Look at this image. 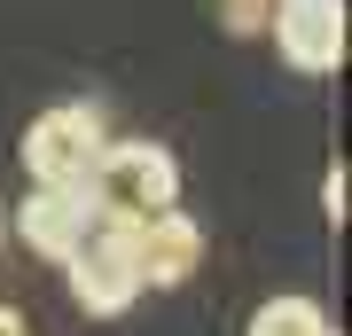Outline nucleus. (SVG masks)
Listing matches in <instances>:
<instances>
[{
	"instance_id": "1",
	"label": "nucleus",
	"mask_w": 352,
	"mask_h": 336,
	"mask_svg": "<svg viewBox=\"0 0 352 336\" xmlns=\"http://www.w3.org/2000/svg\"><path fill=\"white\" fill-rule=\"evenodd\" d=\"M94 219H149L164 203H180V164L164 141H102L94 172H87Z\"/></svg>"
},
{
	"instance_id": "6",
	"label": "nucleus",
	"mask_w": 352,
	"mask_h": 336,
	"mask_svg": "<svg viewBox=\"0 0 352 336\" xmlns=\"http://www.w3.org/2000/svg\"><path fill=\"white\" fill-rule=\"evenodd\" d=\"M87 227H94L87 188H32L24 212H16V235H24V250H32V258H47V266H63L71 250L87 243Z\"/></svg>"
},
{
	"instance_id": "5",
	"label": "nucleus",
	"mask_w": 352,
	"mask_h": 336,
	"mask_svg": "<svg viewBox=\"0 0 352 336\" xmlns=\"http://www.w3.org/2000/svg\"><path fill=\"white\" fill-rule=\"evenodd\" d=\"M133 258H141V289H180L204 266V227L180 203H164V212L133 219Z\"/></svg>"
},
{
	"instance_id": "7",
	"label": "nucleus",
	"mask_w": 352,
	"mask_h": 336,
	"mask_svg": "<svg viewBox=\"0 0 352 336\" xmlns=\"http://www.w3.org/2000/svg\"><path fill=\"white\" fill-rule=\"evenodd\" d=\"M251 336H329V313L314 298H266L251 313Z\"/></svg>"
},
{
	"instance_id": "2",
	"label": "nucleus",
	"mask_w": 352,
	"mask_h": 336,
	"mask_svg": "<svg viewBox=\"0 0 352 336\" xmlns=\"http://www.w3.org/2000/svg\"><path fill=\"white\" fill-rule=\"evenodd\" d=\"M71 274V305L94 313V321H118L141 298V258H133V219H94L87 243L63 258Z\"/></svg>"
},
{
	"instance_id": "8",
	"label": "nucleus",
	"mask_w": 352,
	"mask_h": 336,
	"mask_svg": "<svg viewBox=\"0 0 352 336\" xmlns=\"http://www.w3.org/2000/svg\"><path fill=\"white\" fill-rule=\"evenodd\" d=\"M266 16H274V0H219V24L235 32V39H251V32H266Z\"/></svg>"
},
{
	"instance_id": "10",
	"label": "nucleus",
	"mask_w": 352,
	"mask_h": 336,
	"mask_svg": "<svg viewBox=\"0 0 352 336\" xmlns=\"http://www.w3.org/2000/svg\"><path fill=\"white\" fill-rule=\"evenodd\" d=\"M0 336H32V328H24V313H16V305H0Z\"/></svg>"
},
{
	"instance_id": "12",
	"label": "nucleus",
	"mask_w": 352,
	"mask_h": 336,
	"mask_svg": "<svg viewBox=\"0 0 352 336\" xmlns=\"http://www.w3.org/2000/svg\"><path fill=\"white\" fill-rule=\"evenodd\" d=\"M329 336H337V328H329Z\"/></svg>"
},
{
	"instance_id": "3",
	"label": "nucleus",
	"mask_w": 352,
	"mask_h": 336,
	"mask_svg": "<svg viewBox=\"0 0 352 336\" xmlns=\"http://www.w3.org/2000/svg\"><path fill=\"white\" fill-rule=\"evenodd\" d=\"M102 141H110V133H102V110H94V102H55V110H39L32 133H24L32 188H87Z\"/></svg>"
},
{
	"instance_id": "4",
	"label": "nucleus",
	"mask_w": 352,
	"mask_h": 336,
	"mask_svg": "<svg viewBox=\"0 0 352 336\" xmlns=\"http://www.w3.org/2000/svg\"><path fill=\"white\" fill-rule=\"evenodd\" d=\"M266 32H274L289 71H305V78L344 71V0H274Z\"/></svg>"
},
{
	"instance_id": "9",
	"label": "nucleus",
	"mask_w": 352,
	"mask_h": 336,
	"mask_svg": "<svg viewBox=\"0 0 352 336\" xmlns=\"http://www.w3.org/2000/svg\"><path fill=\"white\" fill-rule=\"evenodd\" d=\"M321 212L344 219V164H329V180H321Z\"/></svg>"
},
{
	"instance_id": "11",
	"label": "nucleus",
	"mask_w": 352,
	"mask_h": 336,
	"mask_svg": "<svg viewBox=\"0 0 352 336\" xmlns=\"http://www.w3.org/2000/svg\"><path fill=\"white\" fill-rule=\"evenodd\" d=\"M0 235H8V219H0Z\"/></svg>"
}]
</instances>
